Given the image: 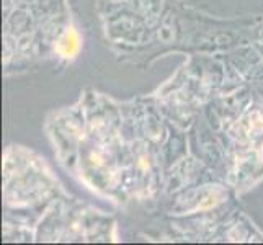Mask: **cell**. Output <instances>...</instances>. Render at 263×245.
Here are the masks:
<instances>
[{"mask_svg": "<svg viewBox=\"0 0 263 245\" xmlns=\"http://www.w3.org/2000/svg\"><path fill=\"white\" fill-rule=\"evenodd\" d=\"M61 51L64 56H72L76 51H77V36L74 34V31H69L66 40L61 41Z\"/></svg>", "mask_w": 263, "mask_h": 245, "instance_id": "obj_1", "label": "cell"}]
</instances>
